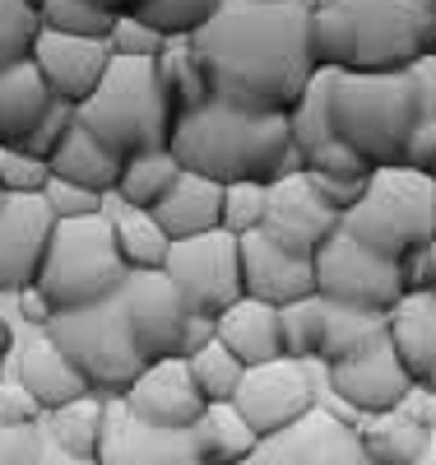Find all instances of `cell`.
<instances>
[{
    "label": "cell",
    "instance_id": "6da1fadb",
    "mask_svg": "<svg viewBox=\"0 0 436 465\" xmlns=\"http://www.w3.org/2000/svg\"><path fill=\"white\" fill-rule=\"evenodd\" d=\"M306 19H311L306 0H288V5L228 0L214 15V24L186 37L209 74L214 103L256 116H288L315 80Z\"/></svg>",
    "mask_w": 436,
    "mask_h": 465
},
{
    "label": "cell",
    "instance_id": "7a4b0ae2",
    "mask_svg": "<svg viewBox=\"0 0 436 465\" xmlns=\"http://www.w3.org/2000/svg\"><path fill=\"white\" fill-rule=\"evenodd\" d=\"M168 153L181 163V173L209 177L218 186L237 182L274 186L302 173V153L288 135V116H256L228 103H209L200 112L177 116Z\"/></svg>",
    "mask_w": 436,
    "mask_h": 465
},
{
    "label": "cell",
    "instance_id": "3957f363",
    "mask_svg": "<svg viewBox=\"0 0 436 465\" xmlns=\"http://www.w3.org/2000/svg\"><path fill=\"white\" fill-rule=\"evenodd\" d=\"M418 103H422L418 70L330 74V126L372 173L404 168V149L418 126Z\"/></svg>",
    "mask_w": 436,
    "mask_h": 465
},
{
    "label": "cell",
    "instance_id": "277c9868",
    "mask_svg": "<svg viewBox=\"0 0 436 465\" xmlns=\"http://www.w3.org/2000/svg\"><path fill=\"white\" fill-rule=\"evenodd\" d=\"M79 126L102 140L116 159H140V153H163L177 131V112L158 80V61H116L102 74L98 94L79 107Z\"/></svg>",
    "mask_w": 436,
    "mask_h": 465
},
{
    "label": "cell",
    "instance_id": "5b68a950",
    "mask_svg": "<svg viewBox=\"0 0 436 465\" xmlns=\"http://www.w3.org/2000/svg\"><path fill=\"white\" fill-rule=\"evenodd\" d=\"M131 270L116 252L111 214L93 219H70L52 228L47 261L37 270V293H43L56 312H79V307L107 302L126 289Z\"/></svg>",
    "mask_w": 436,
    "mask_h": 465
},
{
    "label": "cell",
    "instance_id": "8992f818",
    "mask_svg": "<svg viewBox=\"0 0 436 465\" xmlns=\"http://www.w3.org/2000/svg\"><path fill=\"white\" fill-rule=\"evenodd\" d=\"M47 340L74 363V372L89 381V391L98 401H121L149 368L131 335L121 293L93 307H79V312H56V322L47 326Z\"/></svg>",
    "mask_w": 436,
    "mask_h": 465
},
{
    "label": "cell",
    "instance_id": "52a82bcc",
    "mask_svg": "<svg viewBox=\"0 0 436 465\" xmlns=\"http://www.w3.org/2000/svg\"><path fill=\"white\" fill-rule=\"evenodd\" d=\"M339 228L367 252L385 261H404L409 252L436 238V182L413 168H376L363 205Z\"/></svg>",
    "mask_w": 436,
    "mask_h": 465
},
{
    "label": "cell",
    "instance_id": "ba28073f",
    "mask_svg": "<svg viewBox=\"0 0 436 465\" xmlns=\"http://www.w3.org/2000/svg\"><path fill=\"white\" fill-rule=\"evenodd\" d=\"M358 33V74H394L436 61L431 0H339Z\"/></svg>",
    "mask_w": 436,
    "mask_h": 465
},
{
    "label": "cell",
    "instance_id": "9c48e42d",
    "mask_svg": "<svg viewBox=\"0 0 436 465\" xmlns=\"http://www.w3.org/2000/svg\"><path fill=\"white\" fill-rule=\"evenodd\" d=\"M311 270H315V298H325L334 307H353V312L390 317L409 298L404 280H400V261H385V256L367 252L344 228L315 252Z\"/></svg>",
    "mask_w": 436,
    "mask_h": 465
},
{
    "label": "cell",
    "instance_id": "30bf717a",
    "mask_svg": "<svg viewBox=\"0 0 436 465\" xmlns=\"http://www.w3.org/2000/svg\"><path fill=\"white\" fill-rule=\"evenodd\" d=\"M321 363H297V359H274L265 368H247L242 386L232 396V410L251 423V433L260 442L288 433L293 423H302L315 405H321Z\"/></svg>",
    "mask_w": 436,
    "mask_h": 465
},
{
    "label": "cell",
    "instance_id": "8fae6325",
    "mask_svg": "<svg viewBox=\"0 0 436 465\" xmlns=\"http://www.w3.org/2000/svg\"><path fill=\"white\" fill-rule=\"evenodd\" d=\"M163 275L177 284L190 317L218 322L228 307L247 298L242 293V252H237V238L223 228L205 232V238H190V242H172Z\"/></svg>",
    "mask_w": 436,
    "mask_h": 465
},
{
    "label": "cell",
    "instance_id": "7c38bea8",
    "mask_svg": "<svg viewBox=\"0 0 436 465\" xmlns=\"http://www.w3.org/2000/svg\"><path fill=\"white\" fill-rule=\"evenodd\" d=\"M413 391L418 386H413L409 368L400 363V354H394L390 335L376 340L367 354L348 359L339 368H325V396L348 405L353 414H363V419H381V414L404 410V401Z\"/></svg>",
    "mask_w": 436,
    "mask_h": 465
},
{
    "label": "cell",
    "instance_id": "4fadbf2b",
    "mask_svg": "<svg viewBox=\"0 0 436 465\" xmlns=\"http://www.w3.org/2000/svg\"><path fill=\"white\" fill-rule=\"evenodd\" d=\"M126 302V322L140 344L144 363H163V359H186V331H190V307L181 302L177 284L163 270L149 275H131L121 289Z\"/></svg>",
    "mask_w": 436,
    "mask_h": 465
},
{
    "label": "cell",
    "instance_id": "5bb4252c",
    "mask_svg": "<svg viewBox=\"0 0 436 465\" xmlns=\"http://www.w3.org/2000/svg\"><path fill=\"white\" fill-rule=\"evenodd\" d=\"M339 214L315 196V186L306 173H293L284 182L269 186V205H265V223L260 232L284 247L288 256H302V261H315V252H321L334 232H339Z\"/></svg>",
    "mask_w": 436,
    "mask_h": 465
},
{
    "label": "cell",
    "instance_id": "9a60e30c",
    "mask_svg": "<svg viewBox=\"0 0 436 465\" xmlns=\"http://www.w3.org/2000/svg\"><path fill=\"white\" fill-rule=\"evenodd\" d=\"M52 228L56 219L43 196H0V293L15 298L37 284Z\"/></svg>",
    "mask_w": 436,
    "mask_h": 465
},
{
    "label": "cell",
    "instance_id": "2e32d148",
    "mask_svg": "<svg viewBox=\"0 0 436 465\" xmlns=\"http://www.w3.org/2000/svg\"><path fill=\"white\" fill-rule=\"evenodd\" d=\"M98 465H205V460L190 433L153 429V423H140L121 401H107Z\"/></svg>",
    "mask_w": 436,
    "mask_h": 465
},
{
    "label": "cell",
    "instance_id": "e0dca14e",
    "mask_svg": "<svg viewBox=\"0 0 436 465\" xmlns=\"http://www.w3.org/2000/svg\"><path fill=\"white\" fill-rule=\"evenodd\" d=\"M121 405L140 419L153 423V429H172V433H190L200 414L209 410L205 396L195 391V377L186 368V359H163V363H149L140 372V381L121 396Z\"/></svg>",
    "mask_w": 436,
    "mask_h": 465
},
{
    "label": "cell",
    "instance_id": "ac0fdd59",
    "mask_svg": "<svg viewBox=\"0 0 436 465\" xmlns=\"http://www.w3.org/2000/svg\"><path fill=\"white\" fill-rule=\"evenodd\" d=\"M33 65L47 80L56 103L84 107L98 94L102 74L111 70V47L107 43H89V37H65V33L43 28V37H37V47H33Z\"/></svg>",
    "mask_w": 436,
    "mask_h": 465
},
{
    "label": "cell",
    "instance_id": "d6986e66",
    "mask_svg": "<svg viewBox=\"0 0 436 465\" xmlns=\"http://www.w3.org/2000/svg\"><path fill=\"white\" fill-rule=\"evenodd\" d=\"M260 465H367L358 429L339 423L325 405H315L288 433L260 442Z\"/></svg>",
    "mask_w": 436,
    "mask_h": 465
},
{
    "label": "cell",
    "instance_id": "ffe728a7",
    "mask_svg": "<svg viewBox=\"0 0 436 465\" xmlns=\"http://www.w3.org/2000/svg\"><path fill=\"white\" fill-rule=\"evenodd\" d=\"M237 252H242V293L251 302L265 307H288L302 298H315V270L302 256H288L284 247H274L265 232H247L237 238Z\"/></svg>",
    "mask_w": 436,
    "mask_h": 465
},
{
    "label": "cell",
    "instance_id": "44dd1931",
    "mask_svg": "<svg viewBox=\"0 0 436 465\" xmlns=\"http://www.w3.org/2000/svg\"><path fill=\"white\" fill-rule=\"evenodd\" d=\"M153 223L163 228L172 242H190V238H205V232H218L223 228V186L209 182V177L181 173L177 186L158 201Z\"/></svg>",
    "mask_w": 436,
    "mask_h": 465
},
{
    "label": "cell",
    "instance_id": "7402d4cb",
    "mask_svg": "<svg viewBox=\"0 0 436 465\" xmlns=\"http://www.w3.org/2000/svg\"><path fill=\"white\" fill-rule=\"evenodd\" d=\"M15 377L28 386V396L43 405L47 414H52V410H65V405H74V401H84V396H93L89 381L74 372V363L61 354L47 335H33V340L19 349Z\"/></svg>",
    "mask_w": 436,
    "mask_h": 465
},
{
    "label": "cell",
    "instance_id": "603a6c76",
    "mask_svg": "<svg viewBox=\"0 0 436 465\" xmlns=\"http://www.w3.org/2000/svg\"><path fill=\"white\" fill-rule=\"evenodd\" d=\"M214 335L228 354L242 363V368H265L274 359H284V335H279V312L265 302H251L242 298L237 307L214 322Z\"/></svg>",
    "mask_w": 436,
    "mask_h": 465
},
{
    "label": "cell",
    "instance_id": "cb8c5ba5",
    "mask_svg": "<svg viewBox=\"0 0 436 465\" xmlns=\"http://www.w3.org/2000/svg\"><path fill=\"white\" fill-rule=\"evenodd\" d=\"M390 344L400 363L409 368L413 386L436 391V302L431 298H404L390 312Z\"/></svg>",
    "mask_w": 436,
    "mask_h": 465
},
{
    "label": "cell",
    "instance_id": "d4e9b609",
    "mask_svg": "<svg viewBox=\"0 0 436 465\" xmlns=\"http://www.w3.org/2000/svg\"><path fill=\"white\" fill-rule=\"evenodd\" d=\"M52 103L56 98L33 61L0 74V149H19L33 135V126L47 116Z\"/></svg>",
    "mask_w": 436,
    "mask_h": 465
},
{
    "label": "cell",
    "instance_id": "484cf974",
    "mask_svg": "<svg viewBox=\"0 0 436 465\" xmlns=\"http://www.w3.org/2000/svg\"><path fill=\"white\" fill-rule=\"evenodd\" d=\"M121 159L102 144V140H93L84 126H74L70 135H65V144L56 149V159H52V177H61V182H74V186H84V191H93V196H116V182H121Z\"/></svg>",
    "mask_w": 436,
    "mask_h": 465
},
{
    "label": "cell",
    "instance_id": "4316f807",
    "mask_svg": "<svg viewBox=\"0 0 436 465\" xmlns=\"http://www.w3.org/2000/svg\"><path fill=\"white\" fill-rule=\"evenodd\" d=\"M306 47H311V65L325 74H344L358 61V33L339 0H315L311 19H306Z\"/></svg>",
    "mask_w": 436,
    "mask_h": 465
},
{
    "label": "cell",
    "instance_id": "83f0119b",
    "mask_svg": "<svg viewBox=\"0 0 436 465\" xmlns=\"http://www.w3.org/2000/svg\"><path fill=\"white\" fill-rule=\"evenodd\" d=\"M358 438H363L367 465H422L427 451H431V438L418 429L404 410L381 414V419H363Z\"/></svg>",
    "mask_w": 436,
    "mask_h": 465
},
{
    "label": "cell",
    "instance_id": "f1b7e54d",
    "mask_svg": "<svg viewBox=\"0 0 436 465\" xmlns=\"http://www.w3.org/2000/svg\"><path fill=\"white\" fill-rule=\"evenodd\" d=\"M190 438H195V447H200L205 465H242L260 451V438L251 433V423L232 405H209L200 414V423L190 429Z\"/></svg>",
    "mask_w": 436,
    "mask_h": 465
},
{
    "label": "cell",
    "instance_id": "f546056e",
    "mask_svg": "<svg viewBox=\"0 0 436 465\" xmlns=\"http://www.w3.org/2000/svg\"><path fill=\"white\" fill-rule=\"evenodd\" d=\"M390 335V317H376V312H353V307H334L325 302V340H321V368H339L348 359L367 354L376 340Z\"/></svg>",
    "mask_w": 436,
    "mask_h": 465
},
{
    "label": "cell",
    "instance_id": "4dcf8cb0",
    "mask_svg": "<svg viewBox=\"0 0 436 465\" xmlns=\"http://www.w3.org/2000/svg\"><path fill=\"white\" fill-rule=\"evenodd\" d=\"M158 80H163V94H168V103H172L177 116L200 112V107L214 103L209 74H205L200 56L190 52V43H177V37H168L163 56H158Z\"/></svg>",
    "mask_w": 436,
    "mask_h": 465
},
{
    "label": "cell",
    "instance_id": "1f68e13d",
    "mask_svg": "<svg viewBox=\"0 0 436 465\" xmlns=\"http://www.w3.org/2000/svg\"><path fill=\"white\" fill-rule=\"evenodd\" d=\"M111 232H116V252H121L131 275H149V270H163L172 256V238L153 223V214L144 210H116L111 214Z\"/></svg>",
    "mask_w": 436,
    "mask_h": 465
},
{
    "label": "cell",
    "instance_id": "d6a6232c",
    "mask_svg": "<svg viewBox=\"0 0 436 465\" xmlns=\"http://www.w3.org/2000/svg\"><path fill=\"white\" fill-rule=\"evenodd\" d=\"M177 177H181V163L172 159L168 149L163 153H140V159H126L121 182H116V201H121L126 210L153 214L158 201L177 186Z\"/></svg>",
    "mask_w": 436,
    "mask_h": 465
},
{
    "label": "cell",
    "instance_id": "836d02e7",
    "mask_svg": "<svg viewBox=\"0 0 436 465\" xmlns=\"http://www.w3.org/2000/svg\"><path fill=\"white\" fill-rule=\"evenodd\" d=\"M102 419H107V401L98 396H84L65 410H52L43 433L52 447L70 451V456H84V460H98V442H102Z\"/></svg>",
    "mask_w": 436,
    "mask_h": 465
},
{
    "label": "cell",
    "instance_id": "e575fe53",
    "mask_svg": "<svg viewBox=\"0 0 436 465\" xmlns=\"http://www.w3.org/2000/svg\"><path fill=\"white\" fill-rule=\"evenodd\" d=\"M279 335H284V359L315 363L325 340V298H302L279 307Z\"/></svg>",
    "mask_w": 436,
    "mask_h": 465
},
{
    "label": "cell",
    "instance_id": "d590c367",
    "mask_svg": "<svg viewBox=\"0 0 436 465\" xmlns=\"http://www.w3.org/2000/svg\"><path fill=\"white\" fill-rule=\"evenodd\" d=\"M186 368H190V377H195V391L205 396V405H232L237 386H242V377H247V368L218 344V335L200 349V354H190Z\"/></svg>",
    "mask_w": 436,
    "mask_h": 465
},
{
    "label": "cell",
    "instance_id": "8d00e7d4",
    "mask_svg": "<svg viewBox=\"0 0 436 465\" xmlns=\"http://www.w3.org/2000/svg\"><path fill=\"white\" fill-rule=\"evenodd\" d=\"M37 37H43V15L28 0H0V74L33 61Z\"/></svg>",
    "mask_w": 436,
    "mask_h": 465
},
{
    "label": "cell",
    "instance_id": "74e56055",
    "mask_svg": "<svg viewBox=\"0 0 436 465\" xmlns=\"http://www.w3.org/2000/svg\"><path fill=\"white\" fill-rule=\"evenodd\" d=\"M223 5H228V0H149V5L140 10V19L153 24L163 37L186 43V37H195L205 24H214V15Z\"/></svg>",
    "mask_w": 436,
    "mask_h": 465
},
{
    "label": "cell",
    "instance_id": "f35d334b",
    "mask_svg": "<svg viewBox=\"0 0 436 465\" xmlns=\"http://www.w3.org/2000/svg\"><path fill=\"white\" fill-rule=\"evenodd\" d=\"M418 80H422V103H418V126L404 149V168L436 182V61L418 65Z\"/></svg>",
    "mask_w": 436,
    "mask_h": 465
},
{
    "label": "cell",
    "instance_id": "ab89813d",
    "mask_svg": "<svg viewBox=\"0 0 436 465\" xmlns=\"http://www.w3.org/2000/svg\"><path fill=\"white\" fill-rule=\"evenodd\" d=\"M37 15H43V28L65 33V37H89V43H107L116 24V15L93 10L89 0H43Z\"/></svg>",
    "mask_w": 436,
    "mask_h": 465
},
{
    "label": "cell",
    "instance_id": "60d3db41",
    "mask_svg": "<svg viewBox=\"0 0 436 465\" xmlns=\"http://www.w3.org/2000/svg\"><path fill=\"white\" fill-rule=\"evenodd\" d=\"M265 205H269V186H256V182L223 186V232H232V238L260 232Z\"/></svg>",
    "mask_w": 436,
    "mask_h": 465
},
{
    "label": "cell",
    "instance_id": "b9f144b4",
    "mask_svg": "<svg viewBox=\"0 0 436 465\" xmlns=\"http://www.w3.org/2000/svg\"><path fill=\"white\" fill-rule=\"evenodd\" d=\"M107 47H111L116 61H158L163 47H168V37L158 33L153 24H144L140 15H116Z\"/></svg>",
    "mask_w": 436,
    "mask_h": 465
},
{
    "label": "cell",
    "instance_id": "7bdbcfd3",
    "mask_svg": "<svg viewBox=\"0 0 436 465\" xmlns=\"http://www.w3.org/2000/svg\"><path fill=\"white\" fill-rule=\"evenodd\" d=\"M52 186V163L28 159L19 149H0V196H43Z\"/></svg>",
    "mask_w": 436,
    "mask_h": 465
},
{
    "label": "cell",
    "instance_id": "ee69618b",
    "mask_svg": "<svg viewBox=\"0 0 436 465\" xmlns=\"http://www.w3.org/2000/svg\"><path fill=\"white\" fill-rule=\"evenodd\" d=\"M74 126H79V107H70V103H52V107H47V116L33 126V135L19 144V153L52 163V159H56V149L65 144V135H70Z\"/></svg>",
    "mask_w": 436,
    "mask_h": 465
},
{
    "label": "cell",
    "instance_id": "f6af8a7d",
    "mask_svg": "<svg viewBox=\"0 0 436 465\" xmlns=\"http://www.w3.org/2000/svg\"><path fill=\"white\" fill-rule=\"evenodd\" d=\"M43 205L52 210L56 223H70V219H93V214H107V201L93 196V191L74 186V182H61L52 177V186L43 191Z\"/></svg>",
    "mask_w": 436,
    "mask_h": 465
},
{
    "label": "cell",
    "instance_id": "bcb514c9",
    "mask_svg": "<svg viewBox=\"0 0 436 465\" xmlns=\"http://www.w3.org/2000/svg\"><path fill=\"white\" fill-rule=\"evenodd\" d=\"M43 419L47 410L28 396L19 377H0V429H37Z\"/></svg>",
    "mask_w": 436,
    "mask_h": 465
},
{
    "label": "cell",
    "instance_id": "7dc6e473",
    "mask_svg": "<svg viewBox=\"0 0 436 465\" xmlns=\"http://www.w3.org/2000/svg\"><path fill=\"white\" fill-rule=\"evenodd\" d=\"M367 182H372V173L367 177H311V186H315V196H321L339 219H348L353 210L363 205V196H367Z\"/></svg>",
    "mask_w": 436,
    "mask_h": 465
},
{
    "label": "cell",
    "instance_id": "c3c4849f",
    "mask_svg": "<svg viewBox=\"0 0 436 465\" xmlns=\"http://www.w3.org/2000/svg\"><path fill=\"white\" fill-rule=\"evenodd\" d=\"M400 280H404L409 298H431L436 293V238L400 261Z\"/></svg>",
    "mask_w": 436,
    "mask_h": 465
},
{
    "label": "cell",
    "instance_id": "681fc988",
    "mask_svg": "<svg viewBox=\"0 0 436 465\" xmlns=\"http://www.w3.org/2000/svg\"><path fill=\"white\" fill-rule=\"evenodd\" d=\"M15 307H19V317H24L28 326H37L43 335H47V326L56 322V307H52L43 293H37V284H33V289H24V293H15Z\"/></svg>",
    "mask_w": 436,
    "mask_h": 465
},
{
    "label": "cell",
    "instance_id": "f907efd6",
    "mask_svg": "<svg viewBox=\"0 0 436 465\" xmlns=\"http://www.w3.org/2000/svg\"><path fill=\"white\" fill-rule=\"evenodd\" d=\"M404 414L418 423V429L436 442V391H422V386H418V391L404 401Z\"/></svg>",
    "mask_w": 436,
    "mask_h": 465
},
{
    "label": "cell",
    "instance_id": "816d5d0a",
    "mask_svg": "<svg viewBox=\"0 0 436 465\" xmlns=\"http://www.w3.org/2000/svg\"><path fill=\"white\" fill-rule=\"evenodd\" d=\"M214 340V322L209 317H190V331H186V359L200 354V349Z\"/></svg>",
    "mask_w": 436,
    "mask_h": 465
},
{
    "label": "cell",
    "instance_id": "f5cc1de1",
    "mask_svg": "<svg viewBox=\"0 0 436 465\" xmlns=\"http://www.w3.org/2000/svg\"><path fill=\"white\" fill-rule=\"evenodd\" d=\"M43 465H98V460L70 456V451H61V447H52V442H47V451H43Z\"/></svg>",
    "mask_w": 436,
    "mask_h": 465
},
{
    "label": "cell",
    "instance_id": "db71d44e",
    "mask_svg": "<svg viewBox=\"0 0 436 465\" xmlns=\"http://www.w3.org/2000/svg\"><path fill=\"white\" fill-rule=\"evenodd\" d=\"M10 344H15V335H10V322L0 317V363H5V354H10Z\"/></svg>",
    "mask_w": 436,
    "mask_h": 465
},
{
    "label": "cell",
    "instance_id": "11a10c76",
    "mask_svg": "<svg viewBox=\"0 0 436 465\" xmlns=\"http://www.w3.org/2000/svg\"><path fill=\"white\" fill-rule=\"evenodd\" d=\"M116 5H121V15H140V10L149 5V0H116Z\"/></svg>",
    "mask_w": 436,
    "mask_h": 465
},
{
    "label": "cell",
    "instance_id": "9f6ffc18",
    "mask_svg": "<svg viewBox=\"0 0 436 465\" xmlns=\"http://www.w3.org/2000/svg\"><path fill=\"white\" fill-rule=\"evenodd\" d=\"M256 5H288V0H256Z\"/></svg>",
    "mask_w": 436,
    "mask_h": 465
},
{
    "label": "cell",
    "instance_id": "6f0895ef",
    "mask_svg": "<svg viewBox=\"0 0 436 465\" xmlns=\"http://www.w3.org/2000/svg\"><path fill=\"white\" fill-rule=\"evenodd\" d=\"M242 465H260V460H256V456H251V460H242Z\"/></svg>",
    "mask_w": 436,
    "mask_h": 465
},
{
    "label": "cell",
    "instance_id": "680465c9",
    "mask_svg": "<svg viewBox=\"0 0 436 465\" xmlns=\"http://www.w3.org/2000/svg\"><path fill=\"white\" fill-rule=\"evenodd\" d=\"M431 302H436V293H431Z\"/></svg>",
    "mask_w": 436,
    "mask_h": 465
},
{
    "label": "cell",
    "instance_id": "91938a15",
    "mask_svg": "<svg viewBox=\"0 0 436 465\" xmlns=\"http://www.w3.org/2000/svg\"><path fill=\"white\" fill-rule=\"evenodd\" d=\"M431 5H436V0H431Z\"/></svg>",
    "mask_w": 436,
    "mask_h": 465
}]
</instances>
